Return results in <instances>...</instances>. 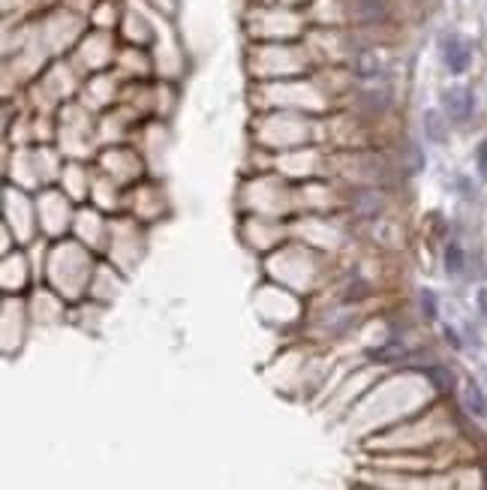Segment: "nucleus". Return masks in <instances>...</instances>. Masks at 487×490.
<instances>
[{"label":"nucleus","mask_w":487,"mask_h":490,"mask_svg":"<svg viewBox=\"0 0 487 490\" xmlns=\"http://www.w3.org/2000/svg\"><path fill=\"white\" fill-rule=\"evenodd\" d=\"M424 136L433 141V145H442L445 136H448V130H445V121H442V112H424Z\"/></svg>","instance_id":"nucleus-3"},{"label":"nucleus","mask_w":487,"mask_h":490,"mask_svg":"<svg viewBox=\"0 0 487 490\" xmlns=\"http://www.w3.org/2000/svg\"><path fill=\"white\" fill-rule=\"evenodd\" d=\"M355 72L361 75V79H379L382 75V66H379V57L376 54H361L358 63H355Z\"/></svg>","instance_id":"nucleus-6"},{"label":"nucleus","mask_w":487,"mask_h":490,"mask_svg":"<svg viewBox=\"0 0 487 490\" xmlns=\"http://www.w3.org/2000/svg\"><path fill=\"white\" fill-rule=\"evenodd\" d=\"M479 304H481V313L487 316V289H481V292H479Z\"/></svg>","instance_id":"nucleus-11"},{"label":"nucleus","mask_w":487,"mask_h":490,"mask_svg":"<svg viewBox=\"0 0 487 490\" xmlns=\"http://www.w3.org/2000/svg\"><path fill=\"white\" fill-rule=\"evenodd\" d=\"M422 310H424V316L427 319H436V295L431 292V289H422Z\"/></svg>","instance_id":"nucleus-8"},{"label":"nucleus","mask_w":487,"mask_h":490,"mask_svg":"<svg viewBox=\"0 0 487 490\" xmlns=\"http://www.w3.org/2000/svg\"><path fill=\"white\" fill-rule=\"evenodd\" d=\"M439 52H442V63H445L448 72L463 75L466 70H470V63H472V49H470V43H466L463 36H457V33L442 36V45H439Z\"/></svg>","instance_id":"nucleus-1"},{"label":"nucleus","mask_w":487,"mask_h":490,"mask_svg":"<svg viewBox=\"0 0 487 490\" xmlns=\"http://www.w3.org/2000/svg\"><path fill=\"white\" fill-rule=\"evenodd\" d=\"M463 268H466V256H463L461 244H448L445 247V271L457 277V274H463Z\"/></svg>","instance_id":"nucleus-5"},{"label":"nucleus","mask_w":487,"mask_h":490,"mask_svg":"<svg viewBox=\"0 0 487 490\" xmlns=\"http://www.w3.org/2000/svg\"><path fill=\"white\" fill-rule=\"evenodd\" d=\"M475 166H479V175L487 181V141H481L479 151H475Z\"/></svg>","instance_id":"nucleus-9"},{"label":"nucleus","mask_w":487,"mask_h":490,"mask_svg":"<svg viewBox=\"0 0 487 490\" xmlns=\"http://www.w3.org/2000/svg\"><path fill=\"white\" fill-rule=\"evenodd\" d=\"M361 13H364V18H382L385 15V0H361Z\"/></svg>","instance_id":"nucleus-7"},{"label":"nucleus","mask_w":487,"mask_h":490,"mask_svg":"<svg viewBox=\"0 0 487 490\" xmlns=\"http://www.w3.org/2000/svg\"><path fill=\"white\" fill-rule=\"evenodd\" d=\"M442 105L448 112V118H451L454 123H466L472 118L475 112V97L470 88H461V84H454V88H448L442 93Z\"/></svg>","instance_id":"nucleus-2"},{"label":"nucleus","mask_w":487,"mask_h":490,"mask_svg":"<svg viewBox=\"0 0 487 490\" xmlns=\"http://www.w3.org/2000/svg\"><path fill=\"white\" fill-rule=\"evenodd\" d=\"M431 379L436 382V388H451V373H448V370L433 367V370H431Z\"/></svg>","instance_id":"nucleus-10"},{"label":"nucleus","mask_w":487,"mask_h":490,"mask_svg":"<svg viewBox=\"0 0 487 490\" xmlns=\"http://www.w3.org/2000/svg\"><path fill=\"white\" fill-rule=\"evenodd\" d=\"M463 397H466V409H470L472 415H479V418H484V415H487V400H484V391H481L479 385H475V382H466Z\"/></svg>","instance_id":"nucleus-4"}]
</instances>
